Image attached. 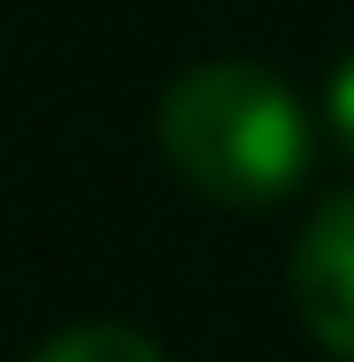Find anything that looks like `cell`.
<instances>
[{
    "label": "cell",
    "mask_w": 354,
    "mask_h": 362,
    "mask_svg": "<svg viewBox=\"0 0 354 362\" xmlns=\"http://www.w3.org/2000/svg\"><path fill=\"white\" fill-rule=\"evenodd\" d=\"M154 146L216 209H278L316 162V124L262 62H193L154 108Z\"/></svg>",
    "instance_id": "1"
},
{
    "label": "cell",
    "mask_w": 354,
    "mask_h": 362,
    "mask_svg": "<svg viewBox=\"0 0 354 362\" xmlns=\"http://www.w3.org/2000/svg\"><path fill=\"white\" fill-rule=\"evenodd\" d=\"M293 308L331 362H354V193H331L293 239Z\"/></svg>",
    "instance_id": "2"
},
{
    "label": "cell",
    "mask_w": 354,
    "mask_h": 362,
    "mask_svg": "<svg viewBox=\"0 0 354 362\" xmlns=\"http://www.w3.org/2000/svg\"><path fill=\"white\" fill-rule=\"evenodd\" d=\"M31 362H170L146 332L131 324H108V316H93V324H70V332H54L47 347Z\"/></svg>",
    "instance_id": "3"
},
{
    "label": "cell",
    "mask_w": 354,
    "mask_h": 362,
    "mask_svg": "<svg viewBox=\"0 0 354 362\" xmlns=\"http://www.w3.org/2000/svg\"><path fill=\"white\" fill-rule=\"evenodd\" d=\"M324 132H331L339 154L354 162V54H339L331 77H324Z\"/></svg>",
    "instance_id": "4"
}]
</instances>
